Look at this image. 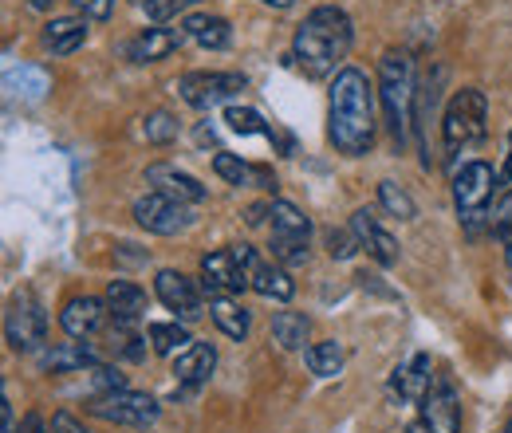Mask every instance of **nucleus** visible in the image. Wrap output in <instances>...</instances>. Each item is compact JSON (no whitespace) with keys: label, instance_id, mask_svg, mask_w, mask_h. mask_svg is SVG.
<instances>
[{"label":"nucleus","instance_id":"nucleus-26","mask_svg":"<svg viewBox=\"0 0 512 433\" xmlns=\"http://www.w3.org/2000/svg\"><path fill=\"white\" fill-rule=\"evenodd\" d=\"M40 367L52 374H67V371H83V367H95V351L83 347V343H64V347H52L44 351Z\"/></svg>","mask_w":512,"mask_h":433},{"label":"nucleus","instance_id":"nucleus-15","mask_svg":"<svg viewBox=\"0 0 512 433\" xmlns=\"http://www.w3.org/2000/svg\"><path fill=\"white\" fill-rule=\"evenodd\" d=\"M107 304L99 300V296H71L60 311V327H64L71 339H91V335H99L103 331V323H107Z\"/></svg>","mask_w":512,"mask_h":433},{"label":"nucleus","instance_id":"nucleus-25","mask_svg":"<svg viewBox=\"0 0 512 433\" xmlns=\"http://www.w3.org/2000/svg\"><path fill=\"white\" fill-rule=\"evenodd\" d=\"M209 311H213V323L221 327V335H229V339H237V343H241V339L249 335V327H253L249 311L241 308L233 296H213Z\"/></svg>","mask_w":512,"mask_h":433},{"label":"nucleus","instance_id":"nucleus-10","mask_svg":"<svg viewBox=\"0 0 512 433\" xmlns=\"http://www.w3.org/2000/svg\"><path fill=\"white\" fill-rule=\"evenodd\" d=\"M134 221H138L146 233H154V237H174V233L190 229L193 213L182 201H174V197L150 189L146 197L134 201Z\"/></svg>","mask_w":512,"mask_h":433},{"label":"nucleus","instance_id":"nucleus-44","mask_svg":"<svg viewBox=\"0 0 512 433\" xmlns=\"http://www.w3.org/2000/svg\"><path fill=\"white\" fill-rule=\"evenodd\" d=\"M260 4H268V8H292L296 0H260Z\"/></svg>","mask_w":512,"mask_h":433},{"label":"nucleus","instance_id":"nucleus-43","mask_svg":"<svg viewBox=\"0 0 512 433\" xmlns=\"http://www.w3.org/2000/svg\"><path fill=\"white\" fill-rule=\"evenodd\" d=\"M28 8H36V12H48V8H52V0H28Z\"/></svg>","mask_w":512,"mask_h":433},{"label":"nucleus","instance_id":"nucleus-16","mask_svg":"<svg viewBox=\"0 0 512 433\" xmlns=\"http://www.w3.org/2000/svg\"><path fill=\"white\" fill-rule=\"evenodd\" d=\"M390 390H394L402 402L422 406L426 394L434 390V363H430V355H414L410 363H402L398 371L390 374Z\"/></svg>","mask_w":512,"mask_h":433},{"label":"nucleus","instance_id":"nucleus-35","mask_svg":"<svg viewBox=\"0 0 512 433\" xmlns=\"http://www.w3.org/2000/svg\"><path fill=\"white\" fill-rule=\"evenodd\" d=\"M493 233H497L501 241L512 237V189L501 197V205H497V213H493Z\"/></svg>","mask_w":512,"mask_h":433},{"label":"nucleus","instance_id":"nucleus-27","mask_svg":"<svg viewBox=\"0 0 512 433\" xmlns=\"http://www.w3.org/2000/svg\"><path fill=\"white\" fill-rule=\"evenodd\" d=\"M150 343L162 359H178L193 347L190 331L182 323H150Z\"/></svg>","mask_w":512,"mask_h":433},{"label":"nucleus","instance_id":"nucleus-17","mask_svg":"<svg viewBox=\"0 0 512 433\" xmlns=\"http://www.w3.org/2000/svg\"><path fill=\"white\" fill-rule=\"evenodd\" d=\"M146 182L154 186V193H166V197H174V201H182V205L205 201V186H201L193 174L170 166V162H154V166L146 170Z\"/></svg>","mask_w":512,"mask_h":433},{"label":"nucleus","instance_id":"nucleus-45","mask_svg":"<svg viewBox=\"0 0 512 433\" xmlns=\"http://www.w3.org/2000/svg\"><path fill=\"white\" fill-rule=\"evenodd\" d=\"M505 260H509V268H512V237L505 241Z\"/></svg>","mask_w":512,"mask_h":433},{"label":"nucleus","instance_id":"nucleus-41","mask_svg":"<svg viewBox=\"0 0 512 433\" xmlns=\"http://www.w3.org/2000/svg\"><path fill=\"white\" fill-rule=\"evenodd\" d=\"M28 433H56V430H48V426H44V422L32 414V418H28Z\"/></svg>","mask_w":512,"mask_h":433},{"label":"nucleus","instance_id":"nucleus-36","mask_svg":"<svg viewBox=\"0 0 512 433\" xmlns=\"http://www.w3.org/2000/svg\"><path fill=\"white\" fill-rule=\"evenodd\" d=\"M193 0H146L142 8H146V16H154V20H170V16H178L182 8H190Z\"/></svg>","mask_w":512,"mask_h":433},{"label":"nucleus","instance_id":"nucleus-32","mask_svg":"<svg viewBox=\"0 0 512 433\" xmlns=\"http://www.w3.org/2000/svg\"><path fill=\"white\" fill-rule=\"evenodd\" d=\"M142 134H146V142L166 146V142H174V138H178V119H174L170 111H154V115H146Z\"/></svg>","mask_w":512,"mask_h":433},{"label":"nucleus","instance_id":"nucleus-39","mask_svg":"<svg viewBox=\"0 0 512 433\" xmlns=\"http://www.w3.org/2000/svg\"><path fill=\"white\" fill-rule=\"evenodd\" d=\"M264 217H272V205H249V213H245L249 225H260Z\"/></svg>","mask_w":512,"mask_h":433},{"label":"nucleus","instance_id":"nucleus-38","mask_svg":"<svg viewBox=\"0 0 512 433\" xmlns=\"http://www.w3.org/2000/svg\"><path fill=\"white\" fill-rule=\"evenodd\" d=\"M95 374H99V386H103V394H107V390H127V378H123L119 371H95Z\"/></svg>","mask_w":512,"mask_h":433},{"label":"nucleus","instance_id":"nucleus-9","mask_svg":"<svg viewBox=\"0 0 512 433\" xmlns=\"http://www.w3.org/2000/svg\"><path fill=\"white\" fill-rule=\"evenodd\" d=\"M4 335H8V347L12 351L32 355L48 339V315L40 311V304L32 296H20V300H12V308L4 315Z\"/></svg>","mask_w":512,"mask_h":433},{"label":"nucleus","instance_id":"nucleus-19","mask_svg":"<svg viewBox=\"0 0 512 433\" xmlns=\"http://www.w3.org/2000/svg\"><path fill=\"white\" fill-rule=\"evenodd\" d=\"M351 233L359 237V245L367 248L383 268H390V264L398 260V245H394V237H390L383 225L375 221V213H371V209H355V213H351Z\"/></svg>","mask_w":512,"mask_h":433},{"label":"nucleus","instance_id":"nucleus-12","mask_svg":"<svg viewBox=\"0 0 512 433\" xmlns=\"http://www.w3.org/2000/svg\"><path fill=\"white\" fill-rule=\"evenodd\" d=\"M406 433H461V406H457L453 386L438 382V386L426 394L422 414L410 422Z\"/></svg>","mask_w":512,"mask_h":433},{"label":"nucleus","instance_id":"nucleus-40","mask_svg":"<svg viewBox=\"0 0 512 433\" xmlns=\"http://www.w3.org/2000/svg\"><path fill=\"white\" fill-rule=\"evenodd\" d=\"M4 433H16V414H12L8 402H4Z\"/></svg>","mask_w":512,"mask_h":433},{"label":"nucleus","instance_id":"nucleus-6","mask_svg":"<svg viewBox=\"0 0 512 433\" xmlns=\"http://www.w3.org/2000/svg\"><path fill=\"white\" fill-rule=\"evenodd\" d=\"M493 186H497V174H493L489 162H469V166H461V174L453 178V201H457V213H461V221H465L469 233H477V221H481L485 209H489Z\"/></svg>","mask_w":512,"mask_h":433},{"label":"nucleus","instance_id":"nucleus-46","mask_svg":"<svg viewBox=\"0 0 512 433\" xmlns=\"http://www.w3.org/2000/svg\"><path fill=\"white\" fill-rule=\"evenodd\" d=\"M505 433H512V422H509V430H505Z\"/></svg>","mask_w":512,"mask_h":433},{"label":"nucleus","instance_id":"nucleus-5","mask_svg":"<svg viewBox=\"0 0 512 433\" xmlns=\"http://www.w3.org/2000/svg\"><path fill=\"white\" fill-rule=\"evenodd\" d=\"M312 221L292 201H272V256L280 264H304L308 260Z\"/></svg>","mask_w":512,"mask_h":433},{"label":"nucleus","instance_id":"nucleus-42","mask_svg":"<svg viewBox=\"0 0 512 433\" xmlns=\"http://www.w3.org/2000/svg\"><path fill=\"white\" fill-rule=\"evenodd\" d=\"M501 178L512 182V134H509V154H505V170H501Z\"/></svg>","mask_w":512,"mask_h":433},{"label":"nucleus","instance_id":"nucleus-22","mask_svg":"<svg viewBox=\"0 0 512 433\" xmlns=\"http://www.w3.org/2000/svg\"><path fill=\"white\" fill-rule=\"evenodd\" d=\"M107 308H111L119 327H127L146 311V292L138 284H130V280H111L107 284Z\"/></svg>","mask_w":512,"mask_h":433},{"label":"nucleus","instance_id":"nucleus-30","mask_svg":"<svg viewBox=\"0 0 512 433\" xmlns=\"http://www.w3.org/2000/svg\"><path fill=\"white\" fill-rule=\"evenodd\" d=\"M213 170H217V178H225L229 186H249V182H256V166L241 162L237 154H225V150L213 158Z\"/></svg>","mask_w":512,"mask_h":433},{"label":"nucleus","instance_id":"nucleus-28","mask_svg":"<svg viewBox=\"0 0 512 433\" xmlns=\"http://www.w3.org/2000/svg\"><path fill=\"white\" fill-rule=\"evenodd\" d=\"M308 371L320 378H335L343 371V347L335 339H323L316 347H308Z\"/></svg>","mask_w":512,"mask_h":433},{"label":"nucleus","instance_id":"nucleus-21","mask_svg":"<svg viewBox=\"0 0 512 433\" xmlns=\"http://www.w3.org/2000/svg\"><path fill=\"white\" fill-rule=\"evenodd\" d=\"M182 28H186V36H190L193 44H201V48H209V52H221V48H229V40H233L229 20H225V16H209V12L186 16Z\"/></svg>","mask_w":512,"mask_h":433},{"label":"nucleus","instance_id":"nucleus-33","mask_svg":"<svg viewBox=\"0 0 512 433\" xmlns=\"http://www.w3.org/2000/svg\"><path fill=\"white\" fill-rule=\"evenodd\" d=\"M355 248H363L355 233H347V229H339V233L331 229V233H327V252H331L335 260H351V256H355Z\"/></svg>","mask_w":512,"mask_h":433},{"label":"nucleus","instance_id":"nucleus-4","mask_svg":"<svg viewBox=\"0 0 512 433\" xmlns=\"http://www.w3.org/2000/svg\"><path fill=\"white\" fill-rule=\"evenodd\" d=\"M489 134V99L477 87H465L449 99L446 115H442V142L449 154L469 150L477 142H485Z\"/></svg>","mask_w":512,"mask_h":433},{"label":"nucleus","instance_id":"nucleus-24","mask_svg":"<svg viewBox=\"0 0 512 433\" xmlns=\"http://www.w3.org/2000/svg\"><path fill=\"white\" fill-rule=\"evenodd\" d=\"M308 335H312V319L304 311H276L272 315V339L284 351H304Z\"/></svg>","mask_w":512,"mask_h":433},{"label":"nucleus","instance_id":"nucleus-23","mask_svg":"<svg viewBox=\"0 0 512 433\" xmlns=\"http://www.w3.org/2000/svg\"><path fill=\"white\" fill-rule=\"evenodd\" d=\"M213 367H217L213 343H193L186 355L174 359V374H178V382H186V386H201V382L213 374Z\"/></svg>","mask_w":512,"mask_h":433},{"label":"nucleus","instance_id":"nucleus-3","mask_svg":"<svg viewBox=\"0 0 512 433\" xmlns=\"http://www.w3.org/2000/svg\"><path fill=\"white\" fill-rule=\"evenodd\" d=\"M379 99L394 138L402 142L410 126V107H414V56L406 48H390L379 63Z\"/></svg>","mask_w":512,"mask_h":433},{"label":"nucleus","instance_id":"nucleus-11","mask_svg":"<svg viewBox=\"0 0 512 433\" xmlns=\"http://www.w3.org/2000/svg\"><path fill=\"white\" fill-rule=\"evenodd\" d=\"M237 260L245 264V276H249V288L260 292V296H268V300H292L296 296V284H292V276L280 268V264H268L253 245H237Z\"/></svg>","mask_w":512,"mask_h":433},{"label":"nucleus","instance_id":"nucleus-34","mask_svg":"<svg viewBox=\"0 0 512 433\" xmlns=\"http://www.w3.org/2000/svg\"><path fill=\"white\" fill-rule=\"evenodd\" d=\"M75 12H79L83 20L103 24V20H111V16H115V0H75Z\"/></svg>","mask_w":512,"mask_h":433},{"label":"nucleus","instance_id":"nucleus-29","mask_svg":"<svg viewBox=\"0 0 512 433\" xmlns=\"http://www.w3.org/2000/svg\"><path fill=\"white\" fill-rule=\"evenodd\" d=\"M379 205H383L390 217H398V221H414V213H418L414 197L398 186V182H379Z\"/></svg>","mask_w":512,"mask_h":433},{"label":"nucleus","instance_id":"nucleus-18","mask_svg":"<svg viewBox=\"0 0 512 433\" xmlns=\"http://www.w3.org/2000/svg\"><path fill=\"white\" fill-rule=\"evenodd\" d=\"M182 40H186V28H146L127 44V56L130 63H158L174 56Z\"/></svg>","mask_w":512,"mask_h":433},{"label":"nucleus","instance_id":"nucleus-20","mask_svg":"<svg viewBox=\"0 0 512 433\" xmlns=\"http://www.w3.org/2000/svg\"><path fill=\"white\" fill-rule=\"evenodd\" d=\"M40 40H44V48L52 56H71V52H79L87 44V20L83 16H56V20L44 24Z\"/></svg>","mask_w":512,"mask_h":433},{"label":"nucleus","instance_id":"nucleus-31","mask_svg":"<svg viewBox=\"0 0 512 433\" xmlns=\"http://www.w3.org/2000/svg\"><path fill=\"white\" fill-rule=\"evenodd\" d=\"M225 123L229 130H237V134H264V138H272V126L260 119V111L253 107H229L225 111Z\"/></svg>","mask_w":512,"mask_h":433},{"label":"nucleus","instance_id":"nucleus-14","mask_svg":"<svg viewBox=\"0 0 512 433\" xmlns=\"http://www.w3.org/2000/svg\"><path fill=\"white\" fill-rule=\"evenodd\" d=\"M154 292L166 308L182 319H201V288L193 284L186 272H174V268H162L154 276Z\"/></svg>","mask_w":512,"mask_h":433},{"label":"nucleus","instance_id":"nucleus-1","mask_svg":"<svg viewBox=\"0 0 512 433\" xmlns=\"http://www.w3.org/2000/svg\"><path fill=\"white\" fill-rule=\"evenodd\" d=\"M327 138L347 158H363L375 146V87L359 67H343L331 79Z\"/></svg>","mask_w":512,"mask_h":433},{"label":"nucleus","instance_id":"nucleus-8","mask_svg":"<svg viewBox=\"0 0 512 433\" xmlns=\"http://www.w3.org/2000/svg\"><path fill=\"white\" fill-rule=\"evenodd\" d=\"M245 87H249V79L237 71H190L178 79V95L197 111H209V107L241 95Z\"/></svg>","mask_w":512,"mask_h":433},{"label":"nucleus","instance_id":"nucleus-7","mask_svg":"<svg viewBox=\"0 0 512 433\" xmlns=\"http://www.w3.org/2000/svg\"><path fill=\"white\" fill-rule=\"evenodd\" d=\"M91 418H103L111 426H150L158 418V402L138 390H107L87 402Z\"/></svg>","mask_w":512,"mask_h":433},{"label":"nucleus","instance_id":"nucleus-13","mask_svg":"<svg viewBox=\"0 0 512 433\" xmlns=\"http://www.w3.org/2000/svg\"><path fill=\"white\" fill-rule=\"evenodd\" d=\"M201 284L213 296H241L249 288V276H245V264L237 260L233 248H217L201 260Z\"/></svg>","mask_w":512,"mask_h":433},{"label":"nucleus","instance_id":"nucleus-2","mask_svg":"<svg viewBox=\"0 0 512 433\" xmlns=\"http://www.w3.org/2000/svg\"><path fill=\"white\" fill-rule=\"evenodd\" d=\"M351 16L335 4H320L292 36V56L308 75H327L351 48Z\"/></svg>","mask_w":512,"mask_h":433},{"label":"nucleus","instance_id":"nucleus-37","mask_svg":"<svg viewBox=\"0 0 512 433\" xmlns=\"http://www.w3.org/2000/svg\"><path fill=\"white\" fill-rule=\"evenodd\" d=\"M52 430L56 433H91L79 418H71V414H56V418H52Z\"/></svg>","mask_w":512,"mask_h":433}]
</instances>
